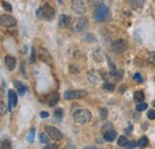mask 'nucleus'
Returning a JSON list of instances; mask_svg holds the SVG:
<instances>
[{"label":"nucleus","instance_id":"obj_6","mask_svg":"<svg viewBox=\"0 0 155 149\" xmlns=\"http://www.w3.org/2000/svg\"><path fill=\"white\" fill-rule=\"evenodd\" d=\"M86 91H81V90H75V91H66L64 92V99L67 100H72V99H79L86 95Z\"/></svg>","mask_w":155,"mask_h":149},{"label":"nucleus","instance_id":"obj_24","mask_svg":"<svg viewBox=\"0 0 155 149\" xmlns=\"http://www.w3.org/2000/svg\"><path fill=\"white\" fill-rule=\"evenodd\" d=\"M138 146H140L141 148H144V147H147V146H148V138H147L146 136H143V137L140 140V142H138Z\"/></svg>","mask_w":155,"mask_h":149},{"label":"nucleus","instance_id":"obj_19","mask_svg":"<svg viewBox=\"0 0 155 149\" xmlns=\"http://www.w3.org/2000/svg\"><path fill=\"white\" fill-rule=\"evenodd\" d=\"M93 58L97 61V62H101L103 61V54L100 51V49H96L94 53H93Z\"/></svg>","mask_w":155,"mask_h":149},{"label":"nucleus","instance_id":"obj_12","mask_svg":"<svg viewBox=\"0 0 155 149\" xmlns=\"http://www.w3.org/2000/svg\"><path fill=\"white\" fill-rule=\"evenodd\" d=\"M16 63H17L16 57H13V56L11 55H7L5 57V65H6L8 71H13L16 68Z\"/></svg>","mask_w":155,"mask_h":149},{"label":"nucleus","instance_id":"obj_25","mask_svg":"<svg viewBox=\"0 0 155 149\" xmlns=\"http://www.w3.org/2000/svg\"><path fill=\"white\" fill-rule=\"evenodd\" d=\"M147 108H148V105H147L146 103H143V101H142V103H138V104H137L136 110H137V111H140V112H142V111H144Z\"/></svg>","mask_w":155,"mask_h":149},{"label":"nucleus","instance_id":"obj_5","mask_svg":"<svg viewBox=\"0 0 155 149\" xmlns=\"http://www.w3.org/2000/svg\"><path fill=\"white\" fill-rule=\"evenodd\" d=\"M87 79H88V81L91 82V84H93V85H100L101 84V80H103V76L101 74L96 71V69H92V71H90L88 73H87Z\"/></svg>","mask_w":155,"mask_h":149},{"label":"nucleus","instance_id":"obj_11","mask_svg":"<svg viewBox=\"0 0 155 149\" xmlns=\"http://www.w3.org/2000/svg\"><path fill=\"white\" fill-rule=\"evenodd\" d=\"M8 101H10V105H8V110L11 111L15 106H17L18 104V98H17V94L13 90H10L8 91Z\"/></svg>","mask_w":155,"mask_h":149},{"label":"nucleus","instance_id":"obj_43","mask_svg":"<svg viewBox=\"0 0 155 149\" xmlns=\"http://www.w3.org/2000/svg\"><path fill=\"white\" fill-rule=\"evenodd\" d=\"M153 106L155 108V100H154V103H153Z\"/></svg>","mask_w":155,"mask_h":149},{"label":"nucleus","instance_id":"obj_15","mask_svg":"<svg viewBox=\"0 0 155 149\" xmlns=\"http://www.w3.org/2000/svg\"><path fill=\"white\" fill-rule=\"evenodd\" d=\"M104 138H105V141H107V142H112V141H115L117 137V132L115 130H112V129H109V130H104Z\"/></svg>","mask_w":155,"mask_h":149},{"label":"nucleus","instance_id":"obj_17","mask_svg":"<svg viewBox=\"0 0 155 149\" xmlns=\"http://www.w3.org/2000/svg\"><path fill=\"white\" fill-rule=\"evenodd\" d=\"M13 85L16 86V90H17V92H18L20 95H24V94L26 93V86L23 85L19 80H15V81H13Z\"/></svg>","mask_w":155,"mask_h":149},{"label":"nucleus","instance_id":"obj_3","mask_svg":"<svg viewBox=\"0 0 155 149\" xmlns=\"http://www.w3.org/2000/svg\"><path fill=\"white\" fill-rule=\"evenodd\" d=\"M87 26H88V19L86 17H79V18L73 20L72 30L74 32H82L87 29Z\"/></svg>","mask_w":155,"mask_h":149},{"label":"nucleus","instance_id":"obj_33","mask_svg":"<svg viewBox=\"0 0 155 149\" xmlns=\"http://www.w3.org/2000/svg\"><path fill=\"white\" fill-rule=\"evenodd\" d=\"M36 16H37L39 19L44 18V12H43V8H42V7L37 8V11H36Z\"/></svg>","mask_w":155,"mask_h":149},{"label":"nucleus","instance_id":"obj_30","mask_svg":"<svg viewBox=\"0 0 155 149\" xmlns=\"http://www.w3.org/2000/svg\"><path fill=\"white\" fill-rule=\"evenodd\" d=\"M148 61L155 66V51H152V53L148 54Z\"/></svg>","mask_w":155,"mask_h":149},{"label":"nucleus","instance_id":"obj_7","mask_svg":"<svg viewBox=\"0 0 155 149\" xmlns=\"http://www.w3.org/2000/svg\"><path fill=\"white\" fill-rule=\"evenodd\" d=\"M45 131H47V134L49 135V137L50 138H53V140H55V141H60V140H62V137H63V135H62V132L60 130H58L56 128H53V127H45Z\"/></svg>","mask_w":155,"mask_h":149},{"label":"nucleus","instance_id":"obj_32","mask_svg":"<svg viewBox=\"0 0 155 149\" xmlns=\"http://www.w3.org/2000/svg\"><path fill=\"white\" fill-rule=\"evenodd\" d=\"M55 117H56L58 119H61V118L63 117V110H62V109H56V110H55Z\"/></svg>","mask_w":155,"mask_h":149},{"label":"nucleus","instance_id":"obj_10","mask_svg":"<svg viewBox=\"0 0 155 149\" xmlns=\"http://www.w3.org/2000/svg\"><path fill=\"white\" fill-rule=\"evenodd\" d=\"M1 24L5 26V28H13V26H16V24H17V20L13 18V17H11V16H1Z\"/></svg>","mask_w":155,"mask_h":149},{"label":"nucleus","instance_id":"obj_42","mask_svg":"<svg viewBox=\"0 0 155 149\" xmlns=\"http://www.w3.org/2000/svg\"><path fill=\"white\" fill-rule=\"evenodd\" d=\"M41 117L42 118H47V117H49V113L48 112H41Z\"/></svg>","mask_w":155,"mask_h":149},{"label":"nucleus","instance_id":"obj_13","mask_svg":"<svg viewBox=\"0 0 155 149\" xmlns=\"http://www.w3.org/2000/svg\"><path fill=\"white\" fill-rule=\"evenodd\" d=\"M130 7L135 11H141L146 4V0H129Z\"/></svg>","mask_w":155,"mask_h":149},{"label":"nucleus","instance_id":"obj_23","mask_svg":"<svg viewBox=\"0 0 155 149\" xmlns=\"http://www.w3.org/2000/svg\"><path fill=\"white\" fill-rule=\"evenodd\" d=\"M35 132H36V129H35V128H31V129H30V132H29V135H28V142H29V143H31V142L34 141Z\"/></svg>","mask_w":155,"mask_h":149},{"label":"nucleus","instance_id":"obj_41","mask_svg":"<svg viewBox=\"0 0 155 149\" xmlns=\"http://www.w3.org/2000/svg\"><path fill=\"white\" fill-rule=\"evenodd\" d=\"M131 131H133V125L130 124V125H128V128L125 129V132H127V134H129V132H131Z\"/></svg>","mask_w":155,"mask_h":149},{"label":"nucleus","instance_id":"obj_16","mask_svg":"<svg viewBox=\"0 0 155 149\" xmlns=\"http://www.w3.org/2000/svg\"><path fill=\"white\" fill-rule=\"evenodd\" d=\"M71 23V17L67 15H61L58 17V26L60 28H67Z\"/></svg>","mask_w":155,"mask_h":149},{"label":"nucleus","instance_id":"obj_21","mask_svg":"<svg viewBox=\"0 0 155 149\" xmlns=\"http://www.w3.org/2000/svg\"><path fill=\"white\" fill-rule=\"evenodd\" d=\"M128 143H129V141L127 140V137L120 136V137L118 138V144H119L120 147H127V146H128Z\"/></svg>","mask_w":155,"mask_h":149},{"label":"nucleus","instance_id":"obj_14","mask_svg":"<svg viewBox=\"0 0 155 149\" xmlns=\"http://www.w3.org/2000/svg\"><path fill=\"white\" fill-rule=\"evenodd\" d=\"M39 58L43 61V62H47V63H50L51 62V56L49 54V51L44 48H41L39 49Z\"/></svg>","mask_w":155,"mask_h":149},{"label":"nucleus","instance_id":"obj_31","mask_svg":"<svg viewBox=\"0 0 155 149\" xmlns=\"http://www.w3.org/2000/svg\"><path fill=\"white\" fill-rule=\"evenodd\" d=\"M1 148L2 149H10L11 148V143H10V141L4 140V141L1 142Z\"/></svg>","mask_w":155,"mask_h":149},{"label":"nucleus","instance_id":"obj_39","mask_svg":"<svg viewBox=\"0 0 155 149\" xmlns=\"http://www.w3.org/2000/svg\"><path fill=\"white\" fill-rule=\"evenodd\" d=\"M44 148H45V149H58V146L54 143V144H48V146H47V147H44Z\"/></svg>","mask_w":155,"mask_h":149},{"label":"nucleus","instance_id":"obj_36","mask_svg":"<svg viewBox=\"0 0 155 149\" xmlns=\"http://www.w3.org/2000/svg\"><path fill=\"white\" fill-rule=\"evenodd\" d=\"M147 116H148V118H149V119H152V121H153V119H155V111L154 110H149V111L147 112Z\"/></svg>","mask_w":155,"mask_h":149},{"label":"nucleus","instance_id":"obj_4","mask_svg":"<svg viewBox=\"0 0 155 149\" xmlns=\"http://www.w3.org/2000/svg\"><path fill=\"white\" fill-rule=\"evenodd\" d=\"M128 49V44L124 39H117L114 43H111V50L116 54H119V53H123Z\"/></svg>","mask_w":155,"mask_h":149},{"label":"nucleus","instance_id":"obj_37","mask_svg":"<svg viewBox=\"0 0 155 149\" xmlns=\"http://www.w3.org/2000/svg\"><path fill=\"white\" fill-rule=\"evenodd\" d=\"M0 106H1V112H0V113H1V116H4V114L6 113V106H5V103H4L2 100L0 101Z\"/></svg>","mask_w":155,"mask_h":149},{"label":"nucleus","instance_id":"obj_28","mask_svg":"<svg viewBox=\"0 0 155 149\" xmlns=\"http://www.w3.org/2000/svg\"><path fill=\"white\" fill-rule=\"evenodd\" d=\"M88 2H90V5H91V6L97 7V6H99V5H101V4H103V0H88Z\"/></svg>","mask_w":155,"mask_h":149},{"label":"nucleus","instance_id":"obj_22","mask_svg":"<svg viewBox=\"0 0 155 149\" xmlns=\"http://www.w3.org/2000/svg\"><path fill=\"white\" fill-rule=\"evenodd\" d=\"M49 136V135H48ZM44 132H41L39 134V141H41V143H44V144H47L48 142H49V137H48Z\"/></svg>","mask_w":155,"mask_h":149},{"label":"nucleus","instance_id":"obj_35","mask_svg":"<svg viewBox=\"0 0 155 149\" xmlns=\"http://www.w3.org/2000/svg\"><path fill=\"white\" fill-rule=\"evenodd\" d=\"M35 58H36V50H35V48H32L31 49V56H30V63H34Z\"/></svg>","mask_w":155,"mask_h":149},{"label":"nucleus","instance_id":"obj_9","mask_svg":"<svg viewBox=\"0 0 155 149\" xmlns=\"http://www.w3.org/2000/svg\"><path fill=\"white\" fill-rule=\"evenodd\" d=\"M43 8V12H44V18L48 19V20H51L55 17V10L49 5V4H44L42 6Z\"/></svg>","mask_w":155,"mask_h":149},{"label":"nucleus","instance_id":"obj_34","mask_svg":"<svg viewBox=\"0 0 155 149\" xmlns=\"http://www.w3.org/2000/svg\"><path fill=\"white\" fill-rule=\"evenodd\" d=\"M2 7L7 11V12H11L12 11V7H11V5L8 4V2H6V1H2Z\"/></svg>","mask_w":155,"mask_h":149},{"label":"nucleus","instance_id":"obj_8","mask_svg":"<svg viewBox=\"0 0 155 149\" xmlns=\"http://www.w3.org/2000/svg\"><path fill=\"white\" fill-rule=\"evenodd\" d=\"M72 8L75 13L82 15L86 12V6L82 2V0H72Z\"/></svg>","mask_w":155,"mask_h":149},{"label":"nucleus","instance_id":"obj_1","mask_svg":"<svg viewBox=\"0 0 155 149\" xmlns=\"http://www.w3.org/2000/svg\"><path fill=\"white\" fill-rule=\"evenodd\" d=\"M93 16H94V19L97 22H104V20H106V19L109 18L110 11H109L107 6H105L104 4H101V5H99V6L96 7Z\"/></svg>","mask_w":155,"mask_h":149},{"label":"nucleus","instance_id":"obj_27","mask_svg":"<svg viewBox=\"0 0 155 149\" xmlns=\"http://www.w3.org/2000/svg\"><path fill=\"white\" fill-rule=\"evenodd\" d=\"M99 114H100L101 119H105V118L107 117V110H106V108H101V109L99 110Z\"/></svg>","mask_w":155,"mask_h":149},{"label":"nucleus","instance_id":"obj_38","mask_svg":"<svg viewBox=\"0 0 155 149\" xmlns=\"http://www.w3.org/2000/svg\"><path fill=\"white\" fill-rule=\"evenodd\" d=\"M136 146H138V143H137V142H129V143H128V146H127V148H135Z\"/></svg>","mask_w":155,"mask_h":149},{"label":"nucleus","instance_id":"obj_26","mask_svg":"<svg viewBox=\"0 0 155 149\" xmlns=\"http://www.w3.org/2000/svg\"><path fill=\"white\" fill-rule=\"evenodd\" d=\"M103 88L106 90V91H114L115 90V85L114 84H110V82H105L103 85Z\"/></svg>","mask_w":155,"mask_h":149},{"label":"nucleus","instance_id":"obj_2","mask_svg":"<svg viewBox=\"0 0 155 149\" xmlns=\"http://www.w3.org/2000/svg\"><path fill=\"white\" fill-rule=\"evenodd\" d=\"M73 118H74V121L77 123L84 124V123H87V122L91 121L92 114H91V112L87 111V110H77L73 113Z\"/></svg>","mask_w":155,"mask_h":149},{"label":"nucleus","instance_id":"obj_20","mask_svg":"<svg viewBox=\"0 0 155 149\" xmlns=\"http://www.w3.org/2000/svg\"><path fill=\"white\" fill-rule=\"evenodd\" d=\"M58 99H60L58 93H54V95L51 97V99H50V101H49V106H54V105H56L58 101Z\"/></svg>","mask_w":155,"mask_h":149},{"label":"nucleus","instance_id":"obj_18","mask_svg":"<svg viewBox=\"0 0 155 149\" xmlns=\"http://www.w3.org/2000/svg\"><path fill=\"white\" fill-rule=\"evenodd\" d=\"M134 100L137 101V103H142L144 100V93L142 91H137L134 94Z\"/></svg>","mask_w":155,"mask_h":149},{"label":"nucleus","instance_id":"obj_40","mask_svg":"<svg viewBox=\"0 0 155 149\" xmlns=\"http://www.w3.org/2000/svg\"><path fill=\"white\" fill-rule=\"evenodd\" d=\"M20 73H21L23 75L25 74V71H24V62L20 63Z\"/></svg>","mask_w":155,"mask_h":149},{"label":"nucleus","instance_id":"obj_29","mask_svg":"<svg viewBox=\"0 0 155 149\" xmlns=\"http://www.w3.org/2000/svg\"><path fill=\"white\" fill-rule=\"evenodd\" d=\"M134 80H135V82H137V84H142L143 82V78H142V75L140 74V73H136L134 75Z\"/></svg>","mask_w":155,"mask_h":149},{"label":"nucleus","instance_id":"obj_44","mask_svg":"<svg viewBox=\"0 0 155 149\" xmlns=\"http://www.w3.org/2000/svg\"><path fill=\"white\" fill-rule=\"evenodd\" d=\"M58 2H60V4H61V2H62V0H58Z\"/></svg>","mask_w":155,"mask_h":149}]
</instances>
